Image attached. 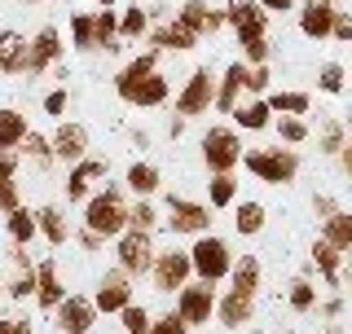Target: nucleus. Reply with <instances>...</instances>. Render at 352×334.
Wrapping results in <instances>:
<instances>
[{"label": "nucleus", "mask_w": 352, "mask_h": 334, "mask_svg": "<svg viewBox=\"0 0 352 334\" xmlns=\"http://www.w3.org/2000/svg\"><path fill=\"white\" fill-rule=\"evenodd\" d=\"M106 176H110V163L106 159H80V163H71V172H66V181H62L66 203H88L93 181H106Z\"/></svg>", "instance_id": "14"}, {"label": "nucleus", "mask_w": 352, "mask_h": 334, "mask_svg": "<svg viewBox=\"0 0 352 334\" xmlns=\"http://www.w3.org/2000/svg\"><path fill=\"white\" fill-rule=\"evenodd\" d=\"M163 220H159V207L150 203V198H137V203H128V229H141V233H154Z\"/></svg>", "instance_id": "39"}, {"label": "nucleus", "mask_w": 352, "mask_h": 334, "mask_svg": "<svg viewBox=\"0 0 352 334\" xmlns=\"http://www.w3.org/2000/svg\"><path fill=\"white\" fill-rule=\"evenodd\" d=\"M115 255H119V269L128 277H150V264H154V233H141V229H124L115 238Z\"/></svg>", "instance_id": "9"}, {"label": "nucleus", "mask_w": 352, "mask_h": 334, "mask_svg": "<svg viewBox=\"0 0 352 334\" xmlns=\"http://www.w3.org/2000/svg\"><path fill=\"white\" fill-rule=\"evenodd\" d=\"M66 106H71V93H66V88H53V93L44 97V115H49V119H62Z\"/></svg>", "instance_id": "47"}, {"label": "nucleus", "mask_w": 352, "mask_h": 334, "mask_svg": "<svg viewBox=\"0 0 352 334\" xmlns=\"http://www.w3.org/2000/svg\"><path fill=\"white\" fill-rule=\"evenodd\" d=\"M146 40H150V49H159V53H190V49H198L194 27H185L181 18H168V22H159V27H150Z\"/></svg>", "instance_id": "17"}, {"label": "nucleus", "mask_w": 352, "mask_h": 334, "mask_svg": "<svg viewBox=\"0 0 352 334\" xmlns=\"http://www.w3.org/2000/svg\"><path fill=\"white\" fill-rule=\"evenodd\" d=\"M80 247H84L88 255H97V251L106 247V238H97V233H88V229H80Z\"/></svg>", "instance_id": "54"}, {"label": "nucleus", "mask_w": 352, "mask_h": 334, "mask_svg": "<svg viewBox=\"0 0 352 334\" xmlns=\"http://www.w3.org/2000/svg\"><path fill=\"white\" fill-rule=\"evenodd\" d=\"M62 299H66V286H62V277H58V264L40 260L36 264V308H40V313H53Z\"/></svg>", "instance_id": "21"}, {"label": "nucleus", "mask_w": 352, "mask_h": 334, "mask_svg": "<svg viewBox=\"0 0 352 334\" xmlns=\"http://www.w3.org/2000/svg\"><path fill=\"white\" fill-rule=\"evenodd\" d=\"M190 264H194V277L198 282H212L220 286L234 269V251H229L225 238H216V233H198L194 247H190Z\"/></svg>", "instance_id": "4"}, {"label": "nucleus", "mask_w": 352, "mask_h": 334, "mask_svg": "<svg viewBox=\"0 0 352 334\" xmlns=\"http://www.w3.org/2000/svg\"><path fill=\"white\" fill-rule=\"evenodd\" d=\"M5 233H9V242H14V247H31V242L40 238L36 211H31V207H14V211L5 216Z\"/></svg>", "instance_id": "31"}, {"label": "nucleus", "mask_w": 352, "mask_h": 334, "mask_svg": "<svg viewBox=\"0 0 352 334\" xmlns=\"http://www.w3.org/2000/svg\"><path fill=\"white\" fill-rule=\"evenodd\" d=\"M176 313H181L185 326H207V321L216 317V286L212 282H198V277H190V282L176 291Z\"/></svg>", "instance_id": "8"}, {"label": "nucleus", "mask_w": 352, "mask_h": 334, "mask_svg": "<svg viewBox=\"0 0 352 334\" xmlns=\"http://www.w3.org/2000/svg\"><path fill=\"white\" fill-rule=\"evenodd\" d=\"M212 106H216V75H212V66H194L190 80L176 88V115H181V119H198V115H207Z\"/></svg>", "instance_id": "5"}, {"label": "nucleus", "mask_w": 352, "mask_h": 334, "mask_svg": "<svg viewBox=\"0 0 352 334\" xmlns=\"http://www.w3.org/2000/svg\"><path fill=\"white\" fill-rule=\"evenodd\" d=\"M344 141H348L344 119H326V124H322V137H317V150H322L326 159H335V154L344 150Z\"/></svg>", "instance_id": "40"}, {"label": "nucleus", "mask_w": 352, "mask_h": 334, "mask_svg": "<svg viewBox=\"0 0 352 334\" xmlns=\"http://www.w3.org/2000/svg\"><path fill=\"white\" fill-rule=\"evenodd\" d=\"M317 88H322L326 97H339V93H348V71L339 62H326L322 71H317Z\"/></svg>", "instance_id": "41"}, {"label": "nucleus", "mask_w": 352, "mask_h": 334, "mask_svg": "<svg viewBox=\"0 0 352 334\" xmlns=\"http://www.w3.org/2000/svg\"><path fill=\"white\" fill-rule=\"evenodd\" d=\"M0 75H27V36L0 31Z\"/></svg>", "instance_id": "28"}, {"label": "nucleus", "mask_w": 352, "mask_h": 334, "mask_svg": "<svg viewBox=\"0 0 352 334\" xmlns=\"http://www.w3.org/2000/svg\"><path fill=\"white\" fill-rule=\"evenodd\" d=\"M326 5H335V9H339V5H344V0H326Z\"/></svg>", "instance_id": "60"}, {"label": "nucleus", "mask_w": 352, "mask_h": 334, "mask_svg": "<svg viewBox=\"0 0 352 334\" xmlns=\"http://www.w3.org/2000/svg\"><path fill=\"white\" fill-rule=\"evenodd\" d=\"M93 5H97V9H106V5H115V0H93Z\"/></svg>", "instance_id": "59"}, {"label": "nucleus", "mask_w": 352, "mask_h": 334, "mask_svg": "<svg viewBox=\"0 0 352 334\" xmlns=\"http://www.w3.org/2000/svg\"><path fill=\"white\" fill-rule=\"evenodd\" d=\"M313 211H317V216H335V211H339V203H335V198H330V194H313Z\"/></svg>", "instance_id": "52"}, {"label": "nucleus", "mask_w": 352, "mask_h": 334, "mask_svg": "<svg viewBox=\"0 0 352 334\" xmlns=\"http://www.w3.org/2000/svg\"><path fill=\"white\" fill-rule=\"evenodd\" d=\"M14 207H22V194H18V181H0V216H9Z\"/></svg>", "instance_id": "48"}, {"label": "nucleus", "mask_w": 352, "mask_h": 334, "mask_svg": "<svg viewBox=\"0 0 352 334\" xmlns=\"http://www.w3.org/2000/svg\"><path fill=\"white\" fill-rule=\"evenodd\" d=\"M0 181H18V154H0Z\"/></svg>", "instance_id": "53"}, {"label": "nucleus", "mask_w": 352, "mask_h": 334, "mask_svg": "<svg viewBox=\"0 0 352 334\" xmlns=\"http://www.w3.org/2000/svg\"><path fill=\"white\" fill-rule=\"evenodd\" d=\"M308 273H313V264H308L300 277L286 282V304H291V313H313V308H317V286H313Z\"/></svg>", "instance_id": "33"}, {"label": "nucleus", "mask_w": 352, "mask_h": 334, "mask_svg": "<svg viewBox=\"0 0 352 334\" xmlns=\"http://www.w3.org/2000/svg\"><path fill=\"white\" fill-rule=\"evenodd\" d=\"M273 128H278V141H282V146H304L308 132H313L304 115H273Z\"/></svg>", "instance_id": "38"}, {"label": "nucleus", "mask_w": 352, "mask_h": 334, "mask_svg": "<svg viewBox=\"0 0 352 334\" xmlns=\"http://www.w3.org/2000/svg\"><path fill=\"white\" fill-rule=\"evenodd\" d=\"M146 31H150V9L137 0V5H128L119 14V40H141Z\"/></svg>", "instance_id": "37"}, {"label": "nucleus", "mask_w": 352, "mask_h": 334, "mask_svg": "<svg viewBox=\"0 0 352 334\" xmlns=\"http://www.w3.org/2000/svg\"><path fill=\"white\" fill-rule=\"evenodd\" d=\"M27 132H31V124H27L22 110H14V106L0 110V154H18V146H22Z\"/></svg>", "instance_id": "30"}, {"label": "nucleus", "mask_w": 352, "mask_h": 334, "mask_svg": "<svg viewBox=\"0 0 352 334\" xmlns=\"http://www.w3.org/2000/svg\"><path fill=\"white\" fill-rule=\"evenodd\" d=\"M97 304H93V295H71L66 291V299L58 308H53V321H58V330L62 334H88L97 326Z\"/></svg>", "instance_id": "12"}, {"label": "nucleus", "mask_w": 352, "mask_h": 334, "mask_svg": "<svg viewBox=\"0 0 352 334\" xmlns=\"http://www.w3.org/2000/svg\"><path fill=\"white\" fill-rule=\"evenodd\" d=\"M194 277V264H190V251H154V264H150V282L159 295H176L185 282Z\"/></svg>", "instance_id": "10"}, {"label": "nucleus", "mask_w": 352, "mask_h": 334, "mask_svg": "<svg viewBox=\"0 0 352 334\" xmlns=\"http://www.w3.org/2000/svg\"><path fill=\"white\" fill-rule=\"evenodd\" d=\"M212 207L207 203H194V198H181L172 194L168 198V229L172 233H190V238H198V233H212Z\"/></svg>", "instance_id": "11"}, {"label": "nucleus", "mask_w": 352, "mask_h": 334, "mask_svg": "<svg viewBox=\"0 0 352 334\" xmlns=\"http://www.w3.org/2000/svg\"><path fill=\"white\" fill-rule=\"evenodd\" d=\"M269 84H273L269 62H264V66H247V97H264V93H269Z\"/></svg>", "instance_id": "46"}, {"label": "nucleus", "mask_w": 352, "mask_h": 334, "mask_svg": "<svg viewBox=\"0 0 352 334\" xmlns=\"http://www.w3.org/2000/svg\"><path fill=\"white\" fill-rule=\"evenodd\" d=\"M84 229L97 233V238H119L128 229V203H124V189L106 185L97 194H88L84 203Z\"/></svg>", "instance_id": "2"}, {"label": "nucleus", "mask_w": 352, "mask_h": 334, "mask_svg": "<svg viewBox=\"0 0 352 334\" xmlns=\"http://www.w3.org/2000/svg\"><path fill=\"white\" fill-rule=\"evenodd\" d=\"M330 40H339V44H352V14H344V9H335V27H330Z\"/></svg>", "instance_id": "49"}, {"label": "nucleus", "mask_w": 352, "mask_h": 334, "mask_svg": "<svg viewBox=\"0 0 352 334\" xmlns=\"http://www.w3.org/2000/svg\"><path fill=\"white\" fill-rule=\"evenodd\" d=\"M0 334H31V317H0Z\"/></svg>", "instance_id": "51"}, {"label": "nucleus", "mask_w": 352, "mask_h": 334, "mask_svg": "<svg viewBox=\"0 0 352 334\" xmlns=\"http://www.w3.org/2000/svg\"><path fill=\"white\" fill-rule=\"evenodd\" d=\"M317 313L326 321H339L344 317V295H330V299H317Z\"/></svg>", "instance_id": "50"}, {"label": "nucleus", "mask_w": 352, "mask_h": 334, "mask_svg": "<svg viewBox=\"0 0 352 334\" xmlns=\"http://www.w3.org/2000/svg\"><path fill=\"white\" fill-rule=\"evenodd\" d=\"M308 264H313V269L326 277V286H335V291L344 286V251L330 247L326 238H317V242H313V251H308Z\"/></svg>", "instance_id": "22"}, {"label": "nucleus", "mask_w": 352, "mask_h": 334, "mask_svg": "<svg viewBox=\"0 0 352 334\" xmlns=\"http://www.w3.org/2000/svg\"><path fill=\"white\" fill-rule=\"evenodd\" d=\"M176 18H181L185 27H194L198 40H216V31L225 27V9H212L207 0H185Z\"/></svg>", "instance_id": "19"}, {"label": "nucleus", "mask_w": 352, "mask_h": 334, "mask_svg": "<svg viewBox=\"0 0 352 334\" xmlns=\"http://www.w3.org/2000/svg\"><path fill=\"white\" fill-rule=\"evenodd\" d=\"M242 163L247 172L264 185H291L300 176V150L295 146H256V150H242Z\"/></svg>", "instance_id": "3"}, {"label": "nucleus", "mask_w": 352, "mask_h": 334, "mask_svg": "<svg viewBox=\"0 0 352 334\" xmlns=\"http://www.w3.org/2000/svg\"><path fill=\"white\" fill-rule=\"evenodd\" d=\"M344 264H348V282H352V247L344 251Z\"/></svg>", "instance_id": "57"}, {"label": "nucleus", "mask_w": 352, "mask_h": 334, "mask_svg": "<svg viewBox=\"0 0 352 334\" xmlns=\"http://www.w3.org/2000/svg\"><path fill=\"white\" fill-rule=\"evenodd\" d=\"M119 321H124V334H146L150 330V313H146V304H137V299L119 313Z\"/></svg>", "instance_id": "44"}, {"label": "nucleus", "mask_w": 352, "mask_h": 334, "mask_svg": "<svg viewBox=\"0 0 352 334\" xmlns=\"http://www.w3.org/2000/svg\"><path fill=\"white\" fill-rule=\"evenodd\" d=\"M344 132H348V137H352V110H348V115H344Z\"/></svg>", "instance_id": "58"}, {"label": "nucleus", "mask_w": 352, "mask_h": 334, "mask_svg": "<svg viewBox=\"0 0 352 334\" xmlns=\"http://www.w3.org/2000/svg\"><path fill=\"white\" fill-rule=\"evenodd\" d=\"M124 185H128L137 198H150V194H159V185H163V172H159L154 163H141V159H137V163H132L128 172H124Z\"/></svg>", "instance_id": "32"}, {"label": "nucleus", "mask_w": 352, "mask_h": 334, "mask_svg": "<svg viewBox=\"0 0 352 334\" xmlns=\"http://www.w3.org/2000/svg\"><path fill=\"white\" fill-rule=\"evenodd\" d=\"M264 225H269V211H264L260 203H234V229L242 233V238L264 233Z\"/></svg>", "instance_id": "35"}, {"label": "nucleus", "mask_w": 352, "mask_h": 334, "mask_svg": "<svg viewBox=\"0 0 352 334\" xmlns=\"http://www.w3.org/2000/svg\"><path fill=\"white\" fill-rule=\"evenodd\" d=\"M225 27L234 31L238 49H247L251 40H269V14L256 0H225Z\"/></svg>", "instance_id": "6"}, {"label": "nucleus", "mask_w": 352, "mask_h": 334, "mask_svg": "<svg viewBox=\"0 0 352 334\" xmlns=\"http://www.w3.org/2000/svg\"><path fill=\"white\" fill-rule=\"evenodd\" d=\"M234 128L238 132H264V128H273V110L264 97H247V102H238L234 110Z\"/></svg>", "instance_id": "26"}, {"label": "nucleus", "mask_w": 352, "mask_h": 334, "mask_svg": "<svg viewBox=\"0 0 352 334\" xmlns=\"http://www.w3.org/2000/svg\"><path fill=\"white\" fill-rule=\"evenodd\" d=\"M93 304H97V313H106V317H119L124 308L132 304V277L124 269H110L102 282H97V291H93Z\"/></svg>", "instance_id": "15"}, {"label": "nucleus", "mask_w": 352, "mask_h": 334, "mask_svg": "<svg viewBox=\"0 0 352 334\" xmlns=\"http://www.w3.org/2000/svg\"><path fill=\"white\" fill-rule=\"evenodd\" d=\"M260 260L256 255H234V269H229V291H242V295H260Z\"/></svg>", "instance_id": "29"}, {"label": "nucleus", "mask_w": 352, "mask_h": 334, "mask_svg": "<svg viewBox=\"0 0 352 334\" xmlns=\"http://www.w3.org/2000/svg\"><path fill=\"white\" fill-rule=\"evenodd\" d=\"M58 62H62V31L53 22H44L36 36L27 40V75H44Z\"/></svg>", "instance_id": "13"}, {"label": "nucleus", "mask_w": 352, "mask_h": 334, "mask_svg": "<svg viewBox=\"0 0 352 334\" xmlns=\"http://www.w3.org/2000/svg\"><path fill=\"white\" fill-rule=\"evenodd\" d=\"M256 5L264 9V14H286V9H291L295 0H256Z\"/></svg>", "instance_id": "56"}, {"label": "nucleus", "mask_w": 352, "mask_h": 334, "mask_svg": "<svg viewBox=\"0 0 352 334\" xmlns=\"http://www.w3.org/2000/svg\"><path fill=\"white\" fill-rule=\"evenodd\" d=\"M335 163H339V167H344V176H352V137L344 141V150H339V154H335Z\"/></svg>", "instance_id": "55"}, {"label": "nucleus", "mask_w": 352, "mask_h": 334, "mask_svg": "<svg viewBox=\"0 0 352 334\" xmlns=\"http://www.w3.org/2000/svg\"><path fill=\"white\" fill-rule=\"evenodd\" d=\"M330 27H335V5L326 0H304L300 5V31L308 40H330Z\"/></svg>", "instance_id": "23"}, {"label": "nucleus", "mask_w": 352, "mask_h": 334, "mask_svg": "<svg viewBox=\"0 0 352 334\" xmlns=\"http://www.w3.org/2000/svg\"><path fill=\"white\" fill-rule=\"evenodd\" d=\"M203 163L207 172H234L242 163V132L238 128H207L203 132Z\"/></svg>", "instance_id": "7"}, {"label": "nucleus", "mask_w": 352, "mask_h": 334, "mask_svg": "<svg viewBox=\"0 0 352 334\" xmlns=\"http://www.w3.org/2000/svg\"><path fill=\"white\" fill-rule=\"evenodd\" d=\"M18 154H27V159H36V163H53V146H49L44 132H27L22 146H18Z\"/></svg>", "instance_id": "43"}, {"label": "nucleus", "mask_w": 352, "mask_h": 334, "mask_svg": "<svg viewBox=\"0 0 352 334\" xmlns=\"http://www.w3.org/2000/svg\"><path fill=\"white\" fill-rule=\"evenodd\" d=\"M36 229H40V238L49 242V247H66V242H71V220H66V211L53 207V203L36 207Z\"/></svg>", "instance_id": "24"}, {"label": "nucleus", "mask_w": 352, "mask_h": 334, "mask_svg": "<svg viewBox=\"0 0 352 334\" xmlns=\"http://www.w3.org/2000/svg\"><path fill=\"white\" fill-rule=\"evenodd\" d=\"M322 238L330 242V247L348 251V247H352V211L339 207L335 216H326V220H322Z\"/></svg>", "instance_id": "36"}, {"label": "nucleus", "mask_w": 352, "mask_h": 334, "mask_svg": "<svg viewBox=\"0 0 352 334\" xmlns=\"http://www.w3.org/2000/svg\"><path fill=\"white\" fill-rule=\"evenodd\" d=\"M251 317H256V295H242V291L216 295V321L225 330H242Z\"/></svg>", "instance_id": "20"}, {"label": "nucleus", "mask_w": 352, "mask_h": 334, "mask_svg": "<svg viewBox=\"0 0 352 334\" xmlns=\"http://www.w3.org/2000/svg\"><path fill=\"white\" fill-rule=\"evenodd\" d=\"M264 102H269L273 115H308L313 110V93H304V88H269Z\"/></svg>", "instance_id": "27"}, {"label": "nucleus", "mask_w": 352, "mask_h": 334, "mask_svg": "<svg viewBox=\"0 0 352 334\" xmlns=\"http://www.w3.org/2000/svg\"><path fill=\"white\" fill-rule=\"evenodd\" d=\"M234 203H238V176L234 172H212V181H207V207L225 211Z\"/></svg>", "instance_id": "34"}, {"label": "nucleus", "mask_w": 352, "mask_h": 334, "mask_svg": "<svg viewBox=\"0 0 352 334\" xmlns=\"http://www.w3.org/2000/svg\"><path fill=\"white\" fill-rule=\"evenodd\" d=\"M71 49L93 53V14H71Z\"/></svg>", "instance_id": "42"}, {"label": "nucleus", "mask_w": 352, "mask_h": 334, "mask_svg": "<svg viewBox=\"0 0 352 334\" xmlns=\"http://www.w3.org/2000/svg\"><path fill=\"white\" fill-rule=\"evenodd\" d=\"M115 93L119 102H128L132 110H159L172 97L168 75L159 71V49H146L137 58L124 62V71L115 75Z\"/></svg>", "instance_id": "1"}, {"label": "nucleus", "mask_w": 352, "mask_h": 334, "mask_svg": "<svg viewBox=\"0 0 352 334\" xmlns=\"http://www.w3.org/2000/svg\"><path fill=\"white\" fill-rule=\"evenodd\" d=\"M242 93H247V62H229L225 71H220V80H216V106L220 115H234L238 102H242Z\"/></svg>", "instance_id": "18"}, {"label": "nucleus", "mask_w": 352, "mask_h": 334, "mask_svg": "<svg viewBox=\"0 0 352 334\" xmlns=\"http://www.w3.org/2000/svg\"><path fill=\"white\" fill-rule=\"evenodd\" d=\"M146 334H190V326L181 321V313H163V317H150V330Z\"/></svg>", "instance_id": "45"}, {"label": "nucleus", "mask_w": 352, "mask_h": 334, "mask_svg": "<svg viewBox=\"0 0 352 334\" xmlns=\"http://www.w3.org/2000/svg\"><path fill=\"white\" fill-rule=\"evenodd\" d=\"M93 49H106V53H119L124 40H119V9L106 5L93 14Z\"/></svg>", "instance_id": "25"}, {"label": "nucleus", "mask_w": 352, "mask_h": 334, "mask_svg": "<svg viewBox=\"0 0 352 334\" xmlns=\"http://www.w3.org/2000/svg\"><path fill=\"white\" fill-rule=\"evenodd\" d=\"M49 146H53V163H66V167H71V163L88 159V128L84 124H71V119H58Z\"/></svg>", "instance_id": "16"}, {"label": "nucleus", "mask_w": 352, "mask_h": 334, "mask_svg": "<svg viewBox=\"0 0 352 334\" xmlns=\"http://www.w3.org/2000/svg\"><path fill=\"white\" fill-rule=\"evenodd\" d=\"M251 334H264V330H251Z\"/></svg>", "instance_id": "62"}, {"label": "nucleus", "mask_w": 352, "mask_h": 334, "mask_svg": "<svg viewBox=\"0 0 352 334\" xmlns=\"http://www.w3.org/2000/svg\"><path fill=\"white\" fill-rule=\"evenodd\" d=\"M22 5H36V0H22Z\"/></svg>", "instance_id": "61"}]
</instances>
